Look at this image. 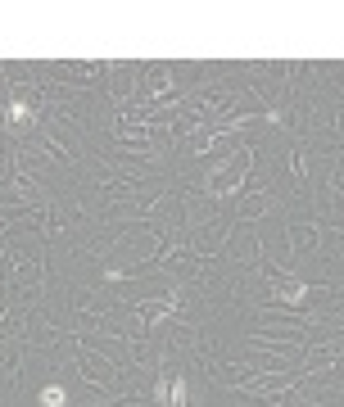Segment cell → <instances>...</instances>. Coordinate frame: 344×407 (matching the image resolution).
<instances>
[{"label": "cell", "instance_id": "obj_1", "mask_svg": "<svg viewBox=\"0 0 344 407\" xmlns=\"http://www.w3.org/2000/svg\"><path fill=\"white\" fill-rule=\"evenodd\" d=\"M154 399H159V407H186V380H181V376H164L159 389H154Z\"/></svg>", "mask_w": 344, "mask_h": 407}, {"label": "cell", "instance_id": "obj_2", "mask_svg": "<svg viewBox=\"0 0 344 407\" xmlns=\"http://www.w3.org/2000/svg\"><path fill=\"white\" fill-rule=\"evenodd\" d=\"M245 168H250V158H245V154H235L231 163H227V168L218 173V181H213V190H222V195H227V190H235V186H240V177H245Z\"/></svg>", "mask_w": 344, "mask_h": 407}, {"label": "cell", "instance_id": "obj_3", "mask_svg": "<svg viewBox=\"0 0 344 407\" xmlns=\"http://www.w3.org/2000/svg\"><path fill=\"white\" fill-rule=\"evenodd\" d=\"M276 294H281V303H304V294H308V285L304 281H276Z\"/></svg>", "mask_w": 344, "mask_h": 407}, {"label": "cell", "instance_id": "obj_4", "mask_svg": "<svg viewBox=\"0 0 344 407\" xmlns=\"http://www.w3.org/2000/svg\"><path fill=\"white\" fill-rule=\"evenodd\" d=\"M63 403V389L59 384H50V389H41V407H59Z\"/></svg>", "mask_w": 344, "mask_h": 407}, {"label": "cell", "instance_id": "obj_5", "mask_svg": "<svg viewBox=\"0 0 344 407\" xmlns=\"http://www.w3.org/2000/svg\"><path fill=\"white\" fill-rule=\"evenodd\" d=\"M9 123H14V127L32 123V109H23V104H9Z\"/></svg>", "mask_w": 344, "mask_h": 407}]
</instances>
